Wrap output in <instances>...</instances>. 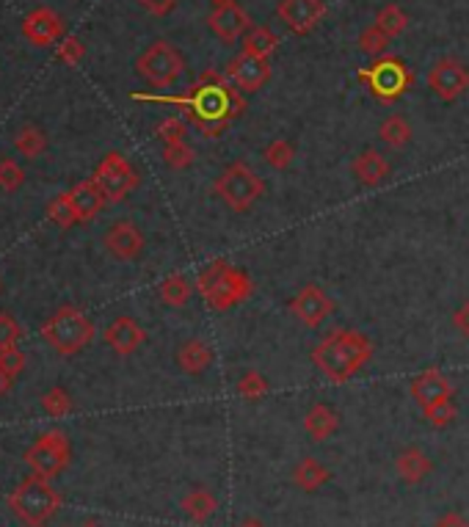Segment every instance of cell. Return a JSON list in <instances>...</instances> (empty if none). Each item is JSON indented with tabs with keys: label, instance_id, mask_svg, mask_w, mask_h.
<instances>
[{
	"label": "cell",
	"instance_id": "1f68e13d",
	"mask_svg": "<svg viewBox=\"0 0 469 527\" xmlns=\"http://www.w3.org/2000/svg\"><path fill=\"white\" fill-rule=\"evenodd\" d=\"M389 36L373 23L370 28H365L362 34H359V50L362 53H367V55H373V58H378V55H384L386 53V47H389Z\"/></svg>",
	"mask_w": 469,
	"mask_h": 527
},
{
	"label": "cell",
	"instance_id": "9a60e30c",
	"mask_svg": "<svg viewBox=\"0 0 469 527\" xmlns=\"http://www.w3.org/2000/svg\"><path fill=\"white\" fill-rule=\"evenodd\" d=\"M15 505L17 511L28 519V522H42L44 516H50L58 505V497L50 492V486L44 483H25L17 497H15Z\"/></svg>",
	"mask_w": 469,
	"mask_h": 527
},
{
	"label": "cell",
	"instance_id": "603a6c76",
	"mask_svg": "<svg viewBox=\"0 0 469 527\" xmlns=\"http://www.w3.org/2000/svg\"><path fill=\"white\" fill-rule=\"evenodd\" d=\"M70 202H73V208L78 213V221H86V219H94L103 210L105 193L100 190L97 182H83V185H78L70 193Z\"/></svg>",
	"mask_w": 469,
	"mask_h": 527
},
{
	"label": "cell",
	"instance_id": "6da1fadb",
	"mask_svg": "<svg viewBox=\"0 0 469 527\" xmlns=\"http://www.w3.org/2000/svg\"><path fill=\"white\" fill-rule=\"evenodd\" d=\"M161 102H177L185 108L188 122L202 133L205 139H219L224 130L246 111L243 92L219 73H205L188 94L182 97H161Z\"/></svg>",
	"mask_w": 469,
	"mask_h": 527
},
{
	"label": "cell",
	"instance_id": "f1b7e54d",
	"mask_svg": "<svg viewBox=\"0 0 469 527\" xmlns=\"http://www.w3.org/2000/svg\"><path fill=\"white\" fill-rule=\"evenodd\" d=\"M376 25L389 36V39H395V36H400L406 28H409V15L400 9L397 4H386L378 15H376Z\"/></svg>",
	"mask_w": 469,
	"mask_h": 527
},
{
	"label": "cell",
	"instance_id": "4fadbf2b",
	"mask_svg": "<svg viewBox=\"0 0 469 527\" xmlns=\"http://www.w3.org/2000/svg\"><path fill=\"white\" fill-rule=\"evenodd\" d=\"M334 309H337V304H334L323 288L318 285H307L301 288V293L290 301V312L307 326V328H318Z\"/></svg>",
	"mask_w": 469,
	"mask_h": 527
},
{
	"label": "cell",
	"instance_id": "d4e9b609",
	"mask_svg": "<svg viewBox=\"0 0 469 527\" xmlns=\"http://www.w3.org/2000/svg\"><path fill=\"white\" fill-rule=\"evenodd\" d=\"M293 481L301 492H318L320 486H326L331 481V473L320 464L318 458H301L293 470Z\"/></svg>",
	"mask_w": 469,
	"mask_h": 527
},
{
	"label": "cell",
	"instance_id": "60d3db41",
	"mask_svg": "<svg viewBox=\"0 0 469 527\" xmlns=\"http://www.w3.org/2000/svg\"><path fill=\"white\" fill-rule=\"evenodd\" d=\"M20 182H23V171H20L12 161L0 163V185H6V188L12 190V188H17Z\"/></svg>",
	"mask_w": 469,
	"mask_h": 527
},
{
	"label": "cell",
	"instance_id": "e0dca14e",
	"mask_svg": "<svg viewBox=\"0 0 469 527\" xmlns=\"http://www.w3.org/2000/svg\"><path fill=\"white\" fill-rule=\"evenodd\" d=\"M105 340H108V346L116 351V354H122V356H127V354H132L139 346H144V340H147V332L144 328L132 320V317H116L108 328H105Z\"/></svg>",
	"mask_w": 469,
	"mask_h": 527
},
{
	"label": "cell",
	"instance_id": "ee69618b",
	"mask_svg": "<svg viewBox=\"0 0 469 527\" xmlns=\"http://www.w3.org/2000/svg\"><path fill=\"white\" fill-rule=\"evenodd\" d=\"M453 326H455V332H458L464 340H469V301H466V304H461V307L455 309V315H453Z\"/></svg>",
	"mask_w": 469,
	"mask_h": 527
},
{
	"label": "cell",
	"instance_id": "2e32d148",
	"mask_svg": "<svg viewBox=\"0 0 469 527\" xmlns=\"http://www.w3.org/2000/svg\"><path fill=\"white\" fill-rule=\"evenodd\" d=\"M105 246L119 259H136L144 251V235L136 224L119 221L105 232Z\"/></svg>",
	"mask_w": 469,
	"mask_h": 527
},
{
	"label": "cell",
	"instance_id": "83f0119b",
	"mask_svg": "<svg viewBox=\"0 0 469 527\" xmlns=\"http://www.w3.org/2000/svg\"><path fill=\"white\" fill-rule=\"evenodd\" d=\"M66 458V444H64V436H50L47 442H42L36 450H34V461L42 473H55Z\"/></svg>",
	"mask_w": 469,
	"mask_h": 527
},
{
	"label": "cell",
	"instance_id": "3957f363",
	"mask_svg": "<svg viewBox=\"0 0 469 527\" xmlns=\"http://www.w3.org/2000/svg\"><path fill=\"white\" fill-rule=\"evenodd\" d=\"M196 290L202 293V298L208 301L210 309L227 312L235 304L246 301L251 296L254 285H251L246 271L230 266V262H224V259H216V262H210V266L202 274H199Z\"/></svg>",
	"mask_w": 469,
	"mask_h": 527
},
{
	"label": "cell",
	"instance_id": "277c9868",
	"mask_svg": "<svg viewBox=\"0 0 469 527\" xmlns=\"http://www.w3.org/2000/svg\"><path fill=\"white\" fill-rule=\"evenodd\" d=\"M357 78L365 81L370 94L384 105H392L415 86V73L397 55H378L370 67L357 70Z\"/></svg>",
	"mask_w": 469,
	"mask_h": 527
},
{
	"label": "cell",
	"instance_id": "ffe728a7",
	"mask_svg": "<svg viewBox=\"0 0 469 527\" xmlns=\"http://www.w3.org/2000/svg\"><path fill=\"white\" fill-rule=\"evenodd\" d=\"M25 36L36 44H53L61 39V20L50 9H39L25 20Z\"/></svg>",
	"mask_w": 469,
	"mask_h": 527
},
{
	"label": "cell",
	"instance_id": "74e56055",
	"mask_svg": "<svg viewBox=\"0 0 469 527\" xmlns=\"http://www.w3.org/2000/svg\"><path fill=\"white\" fill-rule=\"evenodd\" d=\"M17 337H20V326L12 317L0 315V348H4V351L6 348H15Z\"/></svg>",
	"mask_w": 469,
	"mask_h": 527
},
{
	"label": "cell",
	"instance_id": "d590c367",
	"mask_svg": "<svg viewBox=\"0 0 469 527\" xmlns=\"http://www.w3.org/2000/svg\"><path fill=\"white\" fill-rule=\"evenodd\" d=\"M50 216H53V221H58L61 227H70V224L78 221V213H75V208H73V202H70V193H66V196H58V200L50 205Z\"/></svg>",
	"mask_w": 469,
	"mask_h": 527
},
{
	"label": "cell",
	"instance_id": "7402d4cb",
	"mask_svg": "<svg viewBox=\"0 0 469 527\" xmlns=\"http://www.w3.org/2000/svg\"><path fill=\"white\" fill-rule=\"evenodd\" d=\"M177 365L188 373V376H199L205 373L213 365V348L202 340H188L185 346L177 348Z\"/></svg>",
	"mask_w": 469,
	"mask_h": 527
},
{
	"label": "cell",
	"instance_id": "f6af8a7d",
	"mask_svg": "<svg viewBox=\"0 0 469 527\" xmlns=\"http://www.w3.org/2000/svg\"><path fill=\"white\" fill-rule=\"evenodd\" d=\"M47 409H50L53 415L70 412V398H66V392H61V389L50 392V395H47Z\"/></svg>",
	"mask_w": 469,
	"mask_h": 527
},
{
	"label": "cell",
	"instance_id": "ac0fdd59",
	"mask_svg": "<svg viewBox=\"0 0 469 527\" xmlns=\"http://www.w3.org/2000/svg\"><path fill=\"white\" fill-rule=\"evenodd\" d=\"M351 171L354 177L367 185V188H376L378 182H384L389 174H392V166L384 155H378L376 150H365L354 163H351Z\"/></svg>",
	"mask_w": 469,
	"mask_h": 527
},
{
	"label": "cell",
	"instance_id": "52a82bcc",
	"mask_svg": "<svg viewBox=\"0 0 469 527\" xmlns=\"http://www.w3.org/2000/svg\"><path fill=\"white\" fill-rule=\"evenodd\" d=\"M44 337L50 346L61 354H78L92 337H94V326L81 315L78 309H61L44 328Z\"/></svg>",
	"mask_w": 469,
	"mask_h": 527
},
{
	"label": "cell",
	"instance_id": "e575fe53",
	"mask_svg": "<svg viewBox=\"0 0 469 527\" xmlns=\"http://www.w3.org/2000/svg\"><path fill=\"white\" fill-rule=\"evenodd\" d=\"M155 133H158V139H163L166 144H171V142H185V136H188V124H185L182 119L171 116V119H166V122L158 124Z\"/></svg>",
	"mask_w": 469,
	"mask_h": 527
},
{
	"label": "cell",
	"instance_id": "b9f144b4",
	"mask_svg": "<svg viewBox=\"0 0 469 527\" xmlns=\"http://www.w3.org/2000/svg\"><path fill=\"white\" fill-rule=\"evenodd\" d=\"M58 55L66 61V63H78L83 58V44L78 39H66L61 47H58Z\"/></svg>",
	"mask_w": 469,
	"mask_h": 527
},
{
	"label": "cell",
	"instance_id": "484cf974",
	"mask_svg": "<svg viewBox=\"0 0 469 527\" xmlns=\"http://www.w3.org/2000/svg\"><path fill=\"white\" fill-rule=\"evenodd\" d=\"M412 136H415V130H412L409 119H406V116H400V113L386 116V119L381 122V127H378V139H381L386 147H392V150H404V147L412 142Z\"/></svg>",
	"mask_w": 469,
	"mask_h": 527
},
{
	"label": "cell",
	"instance_id": "8d00e7d4",
	"mask_svg": "<svg viewBox=\"0 0 469 527\" xmlns=\"http://www.w3.org/2000/svg\"><path fill=\"white\" fill-rule=\"evenodd\" d=\"M455 415H458V409H455V404H453V401L439 404V406H434V409H428V412H425V417L431 420V425H434V428H445V425H450V423L455 420Z\"/></svg>",
	"mask_w": 469,
	"mask_h": 527
},
{
	"label": "cell",
	"instance_id": "4dcf8cb0",
	"mask_svg": "<svg viewBox=\"0 0 469 527\" xmlns=\"http://www.w3.org/2000/svg\"><path fill=\"white\" fill-rule=\"evenodd\" d=\"M293 158H296V147L285 139H277L262 150V161L277 171H285L293 163Z\"/></svg>",
	"mask_w": 469,
	"mask_h": 527
},
{
	"label": "cell",
	"instance_id": "d6986e66",
	"mask_svg": "<svg viewBox=\"0 0 469 527\" xmlns=\"http://www.w3.org/2000/svg\"><path fill=\"white\" fill-rule=\"evenodd\" d=\"M395 473L406 483H420L423 478H428L434 473V461L423 450L409 447L395 458Z\"/></svg>",
	"mask_w": 469,
	"mask_h": 527
},
{
	"label": "cell",
	"instance_id": "c3c4849f",
	"mask_svg": "<svg viewBox=\"0 0 469 527\" xmlns=\"http://www.w3.org/2000/svg\"><path fill=\"white\" fill-rule=\"evenodd\" d=\"M240 527H262V524H259V522H243Z\"/></svg>",
	"mask_w": 469,
	"mask_h": 527
},
{
	"label": "cell",
	"instance_id": "9c48e42d",
	"mask_svg": "<svg viewBox=\"0 0 469 527\" xmlns=\"http://www.w3.org/2000/svg\"><path fill=\"white\" fill-rule=\"evenodd\" d=\"M94 182L100 185V190L105 193V200H111V202H119V200H124V196L139 185V174H136V169H132L119 152H111L103 163H100V169H97V174H94Z\"/></svg>",
	"mask_w": 469,
	"mask_h": 527
},
{
	"label": "cell",
	"instance_id": "cb8c5ba5",
	"mask_svg": "<svg viewBox=\"0 0 469 527\" xmlns=\"http://www.w3.org/2000/svg\"><path fill=\"white\" fill-rule=\"evenodd\" d=\"M279 50V36L268 28V25H251V31L246 34L243 39V50L240 53H249L254 58H265L271 61V55Z\"/></svg>",
	"mask_w": 469,
	"mask_h": 527
},
{
	"label": "cell",
	"instance_id": "f907efd6",
	"mask_svg": "<svg viewBox=\"0 0 469 527\" xmlns=\"http://www.w3.org/2000/svg\"><path fill=\"white\" fill-rule=\"evenodd\" d=\"M89 527H94V524H89Z\"/></svg>",
	"mask_w": 469,
	"mask_h": 527
},
{
	"label": "cell",
	"instance_id": "5b68a950",
	"mask_svg": "<svg viewBox=\"0 0 469 527\" xmlns=\"http://www.w3.org/2000/svg\"><path fill=\"white\" fill-rule=\"evenodd\" d=\"M265 190V182L257 177V171L251 166H246L243 161L227 166L216 185H213V193L219 196V200L232 210V213H246L254 208V202L262 196Z\"/></svg>",
	"mask_w": 469,
	"mask_h": 527
},
{
	"label": "cell",
	"instance_id": "7c38bea8",
	"mask_svg": "<svg viewBox=\"0 0 469 527\" xmlns=\"http://www.w3.org/2000/svg\"><path fill=\"white\" fill-rule=\"evenodd\" d=\"M409 392H412V398L417 401V406H420L423 412H428V409H434V406H439V404L453 401V384H450V381L445 378V373L436 370V367H428V370H423L420 376H415Z\"/></svg>",
	"mask_w": 469,
	"mask_h": 527
},
{
	"label": "cell",
	"instance_id": "ab89813d",
	"mask_svg": "<svg viewBox=\"0 0 469 527\" xmlns=\"http://www.w3.org/2000/svg\"><path fill=\"white\" fill-rule=\"evenodd\" d=\"M139 4H142L150 15H155V17H166V15H171V12L177 9L180 0H139Z\"/></svg>",
	"mask_w": 469,
	"mask_h": 527
},
{
	"label": "cell",
	"instance_id": "681fc988",
	"mask_svg": "<svg viewBox=\"0 0 469 527\" xmlns=\"http://www.w3.org/2000/svg\"><path fill=\"white\" fill-rule=\"evenodd\" d=\"M213 6H224V4H230V0H210Z\"/></svg>",
	"mask_w": 469,
	"mask_h": 527
},
{
	"label": "cell",
	"instance_id": "7a4b0ae2",
	"mask_svg": "<svg viewBox=\"0 0 469 527\" xmlns=\"http://www.w3.org/2000/svg\"><path fill=\"white\" fill-rule=\"evenodd\" d=\"M373 359V343L354 328H337L312 348L315 367L331 384H348Z\"/></svg>",
	"mask_w": 469,
	"mask_h": 527
},
{
	"label": "cell",
	"instance_id": "44dd1931",
	"mask_svg": "<svg viewBox=\"0 0 469 527\" xmlns=\"http://www.w3.org/2000/svg\"><path fill=\"white\" fill-rule=\"evenodd\" d=\"M337 428H340V415L328 409L326 404H315L304 417V431L318 442H326L328 436H334Z\"/></svg>",
	"mask_w": 469,
	"mask_h": 527
},
{
	"label": "cell",
	"instance_id": "7dc6e473",
	"mask_svg": "<svg viewBox=\"0 0 469 527\" xmlns=\"http://www.w3.org/2000/svg\"><path fill=\"white\" fill-rule=\"evenodd\" d=\"M9 384H12V376H9L6 370H0V392H6Z\"/></svg>",
	"mask_w": 469,
	"mask_h": 527
},
{
	"label": "cell",
	"instance_id": "5bb4252c",
	"mask_svg": "<svg viewBox=\"0 0 469 527\" xmlns=\"http://www.w3.org/2000/svg\"><path fill=\"white\" fill-rule=\"evenodd\" d=\"M208 25L227 44H235L240 36H246L251 31V20H249L246 9L240 4H235V0H230V4H224V6H216L208 15Z\"/></svg>",
	"mask_w": 469,
	"mask_h": 527
},
{
	"label": "cell",
	"instance_id": "7bdbcfd3",
	"mask_svg": "<svg viewBox=\"0 0 469 527\" xmlns=\"http://www.w3.org/2000/svg\"><path fill=\"white\" fill-rule=\"evenodd\" d=\"M20 367H23V356H20V351H17V348H6V351H4V356H0V370H6L9 376H17V373H20Z\"/></svg>",
	"mask_w": 469,
	"mask_h": 527
},
{
	"label": "cell",
	"instance_id": "bcb514c9",
	"mask_svg": "<svg viewBox=\"0 0 469 527\" xmlns=\"http://www.w3.org/2000/svg\"><path fill=\"white\" fill-rule=\"evenodd\" d=\"M434 527H469V522L461 513H445L434 522Z\"/></svg>",
	"mask_w": 469,
	"mask_h": 527
},
{
	"label": "cell",
	"instance_id": "ba28073f",
	"mask_svg": "<svg viewBox=\"0 0 469 527\" xmlns=\"http://www.w3.org/2000/svg\"><path fill=\"white\" fill-rule=\"evenodd\" d=\"M428 86L442 102H455L461 94L469 92V67L453 55L439 58L428 73Z\"/></svg>",
	"mask_w": 469,
	"mask_h": 527
},
{
	"label": "cell",
	"instance_id": "f546056e",
	"mask_svg": "<svg viewBox=\"0 0 469 527\" xmlns=\"http://www.w3.org/2000/svg\"><path fill=\"white\" fill-rule=\"evenodd\" d=\"M191 296H193V288L182 274H171L169 279L161 282V298L169 307H185L191 301Z\"/></svg>",
	"mask_w": 469,
	"mask_h": 527
},
{
	"label": "cell",
	"instance_id": "d6a6232c",
	"mask_svg": "<svg viewBox=\"0 0 469 527\" xmlns=\"http://www.w3.org/2000/svg\"><path fill=\"white\" fill-rule=\"evenodd\" d=\"M268 392V381L262 378V373L257 370H246L238 381V395L243 401H259L262 395Z\"/></svg>",
	"mask_w": 469,
	"mask_h": 527
},
{
	"label": "cell",
	"instance_id": "8fae6325",
	"mask_svg": "<svg viewBox=\"0 0 469 527\" xmlns=\"http://www.w3.org/2000/svg\"><path fill=\"white\" fill-rule=\"evenodd\" d=\"M227 78L246 94L259 92L268 81H271V61L265 58H254L249 53H238L230 63H227Z\"/></svg>",
	"mask_w": 469,
	"mask_h": 527
},
{
	"label": "cell",
	"instance_id": "836d02e7",
	"mask_svg": "<svg viewBox=\"0 0 469 527\" xmlns=\"http://www.w3.org/2000/svg\"><path fill=\"white\" fill-rule=\"evenodd\" d=\"M163 161L171 169H188L193 163V147L188 142H171L163 147Z\"/></svg>",
	"mask_w": 469,
	"mask_h": 527
},
{
	"label": "cell",
	"instance_id": "f35d334b",
	"mask_svg": "<svg viewBox=\"0 0 469 527\" xmlns=\"http://www.w3.org/2000/svg\"><path fill=\"white\" fill-rule=\"evenodd\" d=\"M42 136H39V130H31V127H25L23 133H20V139H17V147L25 152V155H36L39 150H42Z\"/></svg>",
	"mask_w": 469,
	"mask_h": 527
},
{
	"label": "cell",
	"instance_id": "8992f818",
	"mask_svg": "<svg viewBox=\"0 0 469 527\" xmlns=\"http://www.w3.org/2000/svg\"><path fill=\"white\" fill-rule=\"evenodd\" d=\"M136 70L139 75L152 86V89H169L185 70V58L182 53L166 42V39H158L152 42L136 61Z\"/></svg>",
	"mask_w": 469,
	"mask_h": 527
},
{
	"label": "cell",
	"instance_id": "30bf717a",
	"mask_svg": "<svg viewBox=\"0 0 469 527\" xmlns=\"http://www.w3.org/2000/svg\"><path fill=\"white\" fill-rule=\"evenodd\" d=\"M326 15L323 0H279L277 17L285 23V28L296 36H307L318 28V23Z\"/></svg>",
	"mask_w": 469,
	"mask_h": 527
},
{
	"label": "cell",
	"instance_id": "4316f807",
	"mask_svg": "<svg viewBox=\"0 0 469 527\" xmlns=\"http://www.w3.org/2000/svg\"><path fill=\"white\" fill-rule=\"evenodd\" d=\"M216 508H219V500H216V494L210 492V489H205V486H199V489H193V492H188L185 497H182V511L193 519V522H208L213 513H216Z\"/></svg>",
	"mask_w": 469,
	"mask_h": 527
}]
</instances>
